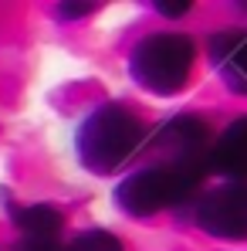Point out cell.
I'll return each instance as SVG.
<instances>
[{
    "label": "cell",
    "instance_id": "6da1fadb",
    "mask_svg": "<svg viewBox=\"0 0 247 251\" xmlns=\"http://www.w3.org/2000/svg\"><path fill=\"white\" fill-rule=\"evenodd\" d=\"M146 139H149V132L132 105L102 102L82 119L78 136H75V150H78L82 167L105 176V173L122 170L146 146Z\"/></svg>",
    "mask_w": 247,
    "mask_h": 251
},
{
    "label": "cell",
    "instance_id": "277c9868",
    "mask_svg": "<svg viewBox=\"0 0 247 251\" xmlns=\"http://www.w3.org/2000/svg\"><path fill=\"white\" fill-rule=\"evenodd\" d=\"M193 224L220 241H247V180H224L220 187L200 194L193 207Z\"/></svg>",
    "mask_w": 247,
    "mask_h": 251
},
{
    "label": "cell",
    "instance_id": "52a82bcc",
    "mask_svg": "<svg viewBox=\"0 0 247 251\" xmlns=\"http://www.w3.org/2000/svg\"><path fill=\"white\" fill-rule=\"evenodd\" d=\"M210 61L234 95H247V27H220L210 38Z\"/></svg>",
    "mask_w": 247,
    "mask_h": 251
},
{
    "label": "cell",
    "instance_id": "3957f363",
    "mask_svg": "<svg viewBox=\"0 0 247 251\" xmlns=\"http://www.w3.org/2000/svg\"><path fill=\"white\" fill-rule=\"evenodd\" d=\"M197 68V41L183 31H153L135 41L129 75L149 95H180Z\"/></svg>",
    "mask_w": 247,
    "mask_h": 251
},
{
    "label": "cell",
    "instance_id": "7a4b0ae2",
    "mask_svg": "<svg viewBox=\"0 0 247 251\" xmlns=\"http://www.w3.org/2000/svg\"><path fill=\"white\" fill-rule=\"evenodd\" d=\"M203 163H169L156 160L149 167H139L115 187V204L129 217H153L169 207L186 204L203 180Z\"/></svg>",
    "mask_w": 247,
    "mask_h": 251
},
{
    "label": "cell",
    "instance_id": "30bf717a",
    "mask_svg": "<svg viewBox=\"0 0 247 251\" xmlns=\"http://www.w3.org/2000/svg\"><path fill=\"white\" fill-rule=\"evenodd\" d=\"M61 248V241H54V238H34V234H21L17 238V245L10 251H58Z\"/></svg>",
    "mask_w": 247,
    "mask_h": 251
},
{
    "label": "cell",
    "instance_id": "8992f818",
    "mask_svg": "<svg viewBox=\"0 0 247 251\" xmlns=\"http://www.w3.org/2000/svg\"><path fill=\"white\" fill-rule=\"evenodd\" d=\"M203 167L206 173H217L230 183L247 180V112L230 119L217 136H210Z\"/></svg>",
    "mask_w": 247,
    "mask_h": 251
},
{
    "label": "cell",
    "instance_id": "ba28073f",
    "mask_svg": "<svg viewBox=\"0 0 247 251\" xmlns=\"http://www.w3.org/2000/svg\"><path fill=\"white\" fill-rule=\"evenodd\" d=\"M14 224L21 234H34V238H54L61 241V227H65V214L51 204H27L14 214Z\"/></svg>",
    "mask_w": 247,
    "mask_h": 251
},
{
    "label": "cell",
    "instance_id": "5b68a950",
    "mask_svg": "<svg viewBox=\"0 0 247 251\" xmlns=\"http://www.w3.org/2000/svg\"><path fill=\"white\" fill-rule=\"evenodd\" d=\"M206 146H210V129L193 112L176 116L153 136V150L159 153V160L169 163H203Z\"/></svg>",
    "mask_w": 247,
    "mask_h": 251
},
{
    "label": "cell",
    "instance_id": "9c48e42d",
    "mask_svg": "<svg viewBox=\"0 0 247 251\" xmlns=\"http://www.w3.org/2000/svg\"><path fill=\"white\" fill-rule=\"evenodd\" d=\"M58 251H125L122 238H115L112 231H102V227H91L75 234L71 241H65Z\"/></svg>",
    "mask_w": 247,
    "mask_h": 251
}]
</instances>
